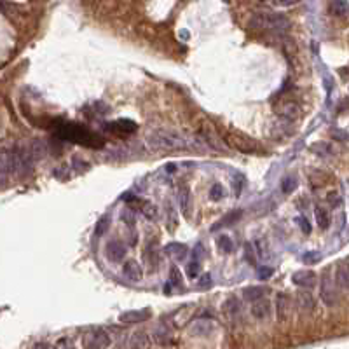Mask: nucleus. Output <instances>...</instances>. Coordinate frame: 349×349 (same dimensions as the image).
Wrapping results in <instances>:
<instances>
[{"label":"nucleus","mask_w":349,"mask_h":349,"mask_svg":"<svg viewBox=\"0 0 349 349\" xmlns=\"http://www.w3.org/2000/svg\"><path fill=\"white\" fill-rule=\"evenodd\" d=\"M147 145L154 152H177L189 148V140L173 130H156L147 136Z\"/></svg>","instance_id":"f257e3e1"},{"label":"nucleus","mask_w":349,"mask_h":349,"mask_svg":"<svg viewBox=\"0 0 349 349\" xmlns=\"http://www.w3.org/2000/svg\"><path fill=\"white\" fill-rule=\"evenodd\" d=\"M248 27L253 30L286 32L290 28V19L281 12H257L250 18Z\"/></svg>","instance_id":"f03ea898"},{"label":"nucleus","mask_w":349,"mask_h":349,"mask_svg":"<svg viewBox=\"0 0 349 349\" xmlns=\"http://www.w3.org/2000/svg\"><path fill=\"white\" fill-rule=\"evenodd\" d=\"M12 157V173L18 178H27L33 169V157L28 151V143H18L11 151Z\"/></svg>","instance_id":"7ed1b4c3"},{"label":"nucleus","mask_w":349,"mask_h":349,"mask_svg":"<svg viewBox=\"0 0 349 349\" xmlns=\"http://www.w3.org/2000/svg\"><path fill=\"white\" fill-rule=\"evenodd\" d=\"M84 346H87V347H107V346H110V337L103 328H99V330H94L87 335V337L84 339Z\"/></svg>","instance_id":"20e7f679"},{"label":"nucleus","mask_w":349,"mask_h":349,"mask_svg":"<svg viewBox=\"0 0 349 349\" xmlns=\"http://www.w3.org/2000/svg\"><path fill=\"white\" fill-rule=\"evenodd\" d=\"M151 318V309H131L119 316L120 323H142Z\"/></svg>","instance_id":"39448f33"},{"label":"nucleus","mask_w":349,"mask_h":349,"mask_svg":"<svg viewBox=\"0 0 349 349\" xmlns=\"http://www.w3.org/2000/svg\"><path fill=\"white\" fill-rule=\"evenodd\" d=\"M105 253L110 262H120L126 257V246L120 241H110L105 248Z\"/></svg>","instance_id":"423d86ee"},{"label":"nucleus","mask_w":349,"mask_h":349,"mask_svg":"<svg viewBox=\"0 0 349 349\" xmlns=\"http://www.w3.org/2000/svg\"><path fill=\"white\" fill-rule=\"evenodd\" d=\"M292 281L297 286H302V288H311V286L316 285V274L313 271H297L293 272Z\"/></svg>","instance_id":"0eeeda50"},{"label":"nucleus","mask_w":349,"mask_h":349,"mask_svg":"<svg viewBox=\"0 0 349 349\" xmlns=\"http://www.w3.org/2000/svg\"><path fill=\"white\" fill-rule=\"evenodd\" d=\"M122 274L130 281H135V283H136V281H140L143 278V269L136 260H128L126 264H124V267H122Z\"/></svg>","instance_id":"6e6552de"},{"label":"nucleus","mask_w":349,"mask_h":349,"mask_svg":"<svg viewBox=\"0 0 349 349\" xmlns=\"http://www.w3.org/2000/svg\"><path fill=\"white\" fill-rule=\"evenodd\" d=\"M321 301L325 302L328 307H334L337 304V292H335L334 285H332V281L325 278L321 283Z\"/></svg>","instance_id":"1a4fd4ad"},{"label":"nucleus","mask_w":349,"mask_h":349,"mask_svg":"<svg viewBox=\"0 0 349 349\" xmlns=\"http://www.w3.org/2000/svg\"><path fill=\"white\" fill-rule=\"evenodd\" d=\"M269 313H271V304H269V301H265L264 297L259 298V301H253V306H252L253 318L265 319L269 316Z\"/></svg>","instance_id":"9d476101"},{"label":"nucleus","mask_w":349,"mask_h":349,"mask_svg":"<svg viewBox=\"0 0 349 349\" xmlns=\"http://www.w3.org/2000/svg\"><path fill=\"white\" fill-rule=\"evenodd\" d=\"M290 297L286 293H278V298H276V309H278V318L280 319H285L290 316Z\"/></svg>","instance_id":"9b49d317"},{"label":"nucleus","mask_w":349,"mask_h":349,"mask_svg":"<svg viewBox=\"0 0 349 349\" xmlns=\"http://www.w3.org/2000/svg\"><path fill=\"white\" fill-rule=\"evenodd\" d=\"M178 201H180V208H182V211H184L185 217H190V211H192V197H190L189 187H180V190H178Z\"/></svg>","instance_id":"f8f14e48"},{"label":"nucleus","mask_w":349,"mask_h":349,"mask_svg":"<svg viewBox=\"0 0 349 349\" xmlns=\"http://www.w3.org/2000/svg\"><path fill=\"white\" fill-rule=\"evenodd\" d=\"M28 151H30L33 161H40L47 156V145H45L44 140H32L28 143Z\"/></svg>","instance_id":"ddd939ff"},{"label":"nucleus","mask_w":349,"mask_h":349,"mask_svg":"<svg viewBox=\"0 0 349 349\" xmlns=\"http://www.w3.org/2000/svg\"><path fill=\"white\" fill-rule=\"evenodd\" d=\"M187 246L185 244H182V243H169V244H166L164 246V253L166 255H169V257H173V259H177V260H184L185 257H187Z\"/></svg>","instance_id":"4468645a"},{"label":"nucleus","mask_w":349,"mask_h":349,"mask_svg":"<svg viewBox=\"0 0 349 349\" xmlns=\"http://www.w3.org/2000/svg\"><path fill=\"white\" fill-rule=\"evenodd\" d=\"M267 292H269V288H265V286H248V288H244L243 297L246 298L248 302H253V301H259V298L265 297Z\"/></svg>","instance_id":"2eb2a0df"},{"label":"nucleus","mask_w":349,"mask_h":349,"mask_svg":"<svg viewBox=\"0 0 349 349\" xmlns=\"http://www.w3.org/2000/svg\"><path fill=\"white\" fill-rule=\"evenodd\" d=\"M0 171L7 177L12 173V157L11 151H7V148H0Z\"/></svg>","instance_id":"dca6fc26"},{"label":"nucleus","mask_w":349,"mask_h":349,"mask_svg":"<svg viewBox=\"0 0 349 349\" xmlns=\"http://www.w3.org/2000/svg\"><path fill=\"white\" fill-rule=\"evenodd\" d=\"M297 302H298V307L304 311H311L314 307V297L311 292H298L297 293Z\"/></svg>","instance_id":"f3484780"},{"label":"nucleus","mask_w":349,"mask_h":349,"mask_svg":"<svg viewBox=\"0 0 349 349\" xmlns=\"http://www.w3.org/2000/svg\"><path fill=\"white\" fill-rule=\"evenodd\" d=\"M226 313L229 314L231 319H238L241 314V302L236 297H231L229 301L226 302Z\"/></svg>","instance_id":"a211bd4d"},{"label":"nucleus","mask_w":349,"mask_h":349,"mask_svg":"<svg viewBox=\"0 0 349 349\" xmlns=\"http://www.w3.org/2000/svg\"><path fill=\"white\" fill-rule=\"evenodd\" d=\"M148 346H151V340H148L145 332H136L130 340V347L140 349V347H148Z\"/></svg>","instance_id":"6ab92c4d"},{"label":"nucleus","mask_w":349,"mask_h":349,"mask_svg":"<svg viewBox=\"0 0 349 349\" xmlns=\"http://www.w3.org/2000/svg\"><path fill=\"white\" fill-rule=\"evenodd\" d=\"M335 283H337V286H340L342 290H347L349 274H347L346 265H340V267H337V271H335Z\"/></svg>","instance_id":"aec40b11"},{"label":"nucleus","mask_w":349,"mask_h":349,"mask_svg":"<svg viewBox=\"0 0 349 349\" xmlns=\"http://www.w3.org/2000/svg\"><path fill=\"white\" fill-rule=\"evenodd\" d=\"M330 12L334 16H340V18H344V16L347 14V2L346 0H332Z\"/></svg>","instance_id":"412c9836"},{"label":"nucleus","mask_w":349,"mask_h":349,"mask_svg":"<svg viewBox=\"0 0 349 349\" xmlns=\"http://www.w3.org/2000/svg\"><path fill=\"white\" fill-rule=\"evenodd\" d=\"M241 218V210H234V211H231L229 215H227L226 218H222L220 222L215 223L213 227H211V231H217L220 229V227H223V226H231V223H234L236 220H239Z\"/></svg>","instance_id":"4be33fe9"},{"label":"nucleus","mask_w":349,"mask_h":349,"mask_svg":"<svg viewBox=\"0 0 349 349\" xmlns=\"http://www.w3.org/2000/svg\"><path fill=\"white\" fill-rule=\"evenodd\" d=\"M211 330H213L211 321H196L192 325V328H190V332H192L194 335H208Z\"/></svg>","instance_id":"5701e85b"},{"label":"nucleus","mask_w":349,"mask_h":349,"mask_svg":"<svg viewBox=\"0 0 349 349\" xmlns=\"http://www.w3.org/2000/svg\"><path fill=\"white\" fill-rule=\"evenodd\" d=\"M314 215H316V222L318 226L321 227V229H328V226H330V213H328L327 210H323V208H316L314 210Z\"/></svg>","instance_id":"b1692460"},{"label":"nucleus","mask_w":349,"mask_h":349,"mask_svg":"<svg viewBox=\"0 0 349 349\" xmlns=\"http://www.w3.org/2000/svg\"><path fill=\"white\" fill-rule=\"evenodd\" d=\"M217 246L220 248V252H223V253H231L234 250V243H232V239L229 236H218Z\"/></svg>","instance_id":"393cba45"},{"label":"nucleus","mask_w":349,"mask_h":349,"mask_svg":"<svg viewBox=\"0 0 349 349\" xmlns=\"http://www.w3.org/2000/svg\"><path fill=\"white\" fill-rule=\"evenodd\" d=\"M297 189V178L295 177H285L283 178V182H281V190H283L285 194H292L293 190Z\"/></svg>","instance_id":"a878e982"},{"label":"nucleus","mask_w":349,"mask_h":349,"mask_svg":"<svg viewBox=\"0 0 349 349\" xmlns=\"http://www.w3.org/2000/svg\"><path fill=\"white\" fill-rule=\"evenodd\" d=\"M309 151H311V152H314V154H318V156H328V154H332V147H330L328 143L319 142V143L311 145Z\"/></svg>","instance_id":"bb28decb"},{"label":"nucleus","mask_w":349,"mask_h":349,"mask_svg":"<svg viewBox=\"0 0 349 349\" xmlns=\"http://www.w3.org/2000/svg\"><path fill=\"white\" fill-rule=\"evenodd\" d=\"M169 281L174 285V286H182L184 285V276H182V272H180V269L178 267H171V272H169Z\"/></svg>","instance_id":"cd10ccee"},{"label":"nucleus","mask_w":349,"mask_h":349,"mask_svg":"<svg viewBox=\"0 0 349 349\" xmlns=\"http://www.w3.org/2000/svg\"><path fill=\"white\" fill-rule=\"evenodd\" d=\"M210 197L213 199V201H220V199L223 197V187L220 184H215L210 190Z\"/></svg>","instance_id":"c85d7f7f"},{"label":"nucleus","mask_w":349,"mask_h":349,"mask_svg":"<svg viewBox=\"0 0 349 349\" xmlns=\"http://www.w3.org/2000/svg\"><path fill=\"white\" fill-rule=\"evenodd\" d=\"M120 218H122L124 223H128V226H135V211L131 210V208H128V210L122 211V215H120Z\"/></svg>","instance_id":"c756f323"},{"label":"nucleus","mask_w":349,"mask_h":349,"mask_svg":"<svg viewBox=\"0 0 349 349\" xmlns=\"http://www.w3.org/2000/svg\"><path fill=\"white\" fill-rule=\"evenodd\" d=\"M319 260H321V253H318V252H309V253H306V255H304V262H306V264H309V265L318 264Z\"/></svg>","instance_id":"7c9ffc66"},{"label":"nucleus","mask_w":349,"mask_h":349,"mask_svg":"<svg viewBox=\"0 0 349 349\" xmlns=\"http://www.w3.org/2000/svg\"><path fill=\"white\" fill-rule=\"evenodd\" d=\"M143 215H145L147 218H151V220L157 218V208L154 206V205H151V203H145V206H143Z\"/></svg>","instance_id":"2f4dec72"},{"label":"nucleus","mask_w":349,"mask_h":349,"mask_svg":"<svg viewBox=\"0 0 349 349\" xmlns=\"http://www.w3.org/2000/svg\"><path fill=\"white\" fill-rule=\"evenodd\" d=\"M199 262H190L189 265H187V276L189 278H196L197 272H199Z\"/></svg>","instance_id":"473e14b6"},{"label":"nucleus","mask_w":349,"mask_h":349,"mask_svg":"<svg viewBox=\"0 0 349 349\" xmlns=\"http://www.w3.org/2000/svg\"><path fill=\"white\" fill-rule=\"evenodd\" d=\"M210 286H211V276L210 274H203L201 280H199V283H197V288L206 290V288H210Z\"/></svg>","instance_id":"72a5a7b5"},{"label":"nucleus","mask_w":349,"mask_h":349,"mask_svg":"<svg viewBox=\"0 0 349 349\" xmlns=\"http://www.w3.org/2000/svg\"><path fill=\"white\" fill-rule=\"evenodd\" d=\"M272 274H274L272 267H259V278H260V280H269Z\"/></svg>","instance_id":"f704fd0d"},{"label":"nucleus","mask_w":349,"mask_h":349,"mask_svg":"<svg viewBox=\"0 0 349 349\" xmlns=\"http://www.w3.org/2000/svg\"><path fill=\"white\" fill-rule=\"evenodd\" d=\"M274 6L278 7H290V6H295V4H298L301 0H271Z\"/></svg>","instance_id":"c9c22d12"},{"label":"nucleus","mask_w":349,"mask_h":349,"mask_svg":"<svg viewBox=\"0 0 349 349\" xmlns=\"http://www.w3.org/2000/svg\"><path fill=\"white\" fill-rule=\"evenodd\" d=\"M330 135L334 136V138L340 140V142H347V133H346V131H342V130H332V131H330Z\"/></svg>","instance_id":"e433bc0d"},{"label":"nucleus","mask_w":349,"mask_h":349,"mask_svg":"<svg viewBox=\"0 0 349 349\" xmlns=\"http://www.w3.org/2000/svg\"><path fill=\"white\" fill-rule=\"evenodd\" d=\"M171 220V223L168 226V229L171 227V229H174V226H177V215H174V210L171 205H168V222Z\"/></svg>","instance_id":"4c0bfd02"},{"label":"nucleus","mask_w":349,"mask_h":349,"mask_svg":"<svg viewBox=\"0 0 349 349\" xmlns=\"http://www.w3.org/2000/svg\"><path fill=\"white\" fill-rule=\"evenodd\" d=\"M297 223L301 226V229H302V232H304V234H309V232H311L309 222H307V220H306L304 217H298V218H297Z\"/></svg>","instance_id":"58836bf2"},{"label":"nucleus","mask_w":349,"mask_h":349,"mask_svg":"<svg viewBox=\"0 0 349 349\" xmlns=\"http://www.w3.org/2000/svg\"><path fill=\"white\" fill-rule=\"evenodd\" d=\"M107 229H109V218H102L98 222V227H96V234L102 236L103 232H105Z\"/></svg>","instance_id":"ea45409f"},{"label":"nucleus","mask_w":349,"mask_h":349,"mask_svg":"<svg viewBox=\"0 0 349 349\" xmlns=\"http://www.w3.org/2000/svg\"><path fill=\"white\" fill-rule=\"evenodd\" d=\"M328 203H330L332 206H339L340 205V196L337 192H330L328 194Z\"/></svg>","instance_id":"a19ab883"},{"label":"nucleus","mask_w":349,"mask_h":349,"mask_svg":"<svg viewBox=\"0 0 349 349\" xmlns=\"http://www.w3.org/2000/svg\"><path fill=\"white\" fill-rule=\"evenodd\" d=\"M56 347H73V340L72 339H61L56 342Z\"/></svg>","instance_id":"79ce46f5"},{"label":"nucleus","mask_w":349,"mask_h":349,"mask_svg":"<svg viewBox=\"0 0 349 349\" xmlns=\"http://www.w3.org/2000/svg\"><path fill=\"white\" fill-rule=\"evenodd\" d=\"M252 246H250V244H248V246H246V257H248V260H250V264H253V260H255V257H253L252 255Z\"/></svg>","instance_id":"37998d69"},{"label":"nucleus","mask_w":349,"mask_h":349,"mask_svg":"<svg viewBox=\"0 0 349 349\" xmlns=\"http://www.w3.org/2000/svg\"><path fill=\"white\" fill-rule=\"evenodd\" d=\"M7 184V174H4L2 171H0V187H4Z\"/></svg>","instance_id":"c03bdc74"},{"label":"nucleus","mask_w":349,"mask_h":349,"mask_svg":"<svg viewBox=\"0 0 349 349\" xmlns=\"http://www.w3.org/2000/svg\"><path fill=\"white\" fill-rule=\"evenodd\" d=\"M73 163H76V164H81V161H79V159H73ZM86 168H89V164H87V163H82V169H86Z\"/></svg>","instance_id":"a18cd8bd"},{"label":"nucleus","mask_w":349,"mask_h":349,"mask_svg":"<svg viewBox=\"0 0 349 349\" xmlns=\"http://www.w3.org/2000/svg\"><path fill=\"white\" fill-rule=\"evenodd\" d=\"M166 171H168V173H173V171H174V164H168V166H166Z\"/></svg>","instance_id":"49530a36"},{"label":"nucleus","mask_w":349,"mask_h":349,"mask_svg":"<svg viewBox=\"0 0 349 349\" xmlns=\"http://www.w3.org/2000/svg\"><path fill=\"white\" fill-rule=\"evenodd\" d=\"M37 347H49V344H45V342H40V344H37Z\"/></svg>","instance_id":"de8ad7c7"},{"label":"nucleus","mask_w":349,"mask_h":349,"mask_svg":"<svg viewBox=\"0 0 349 349\" xmlns=\"http://www.w3.org/2000/svg\"><path fill=\"white\" fill-rule=\"evenodd\" d=\"M248 2H262V0H248Z\"/></svg>","instance_id":"09e8293b"}]
</instances>
